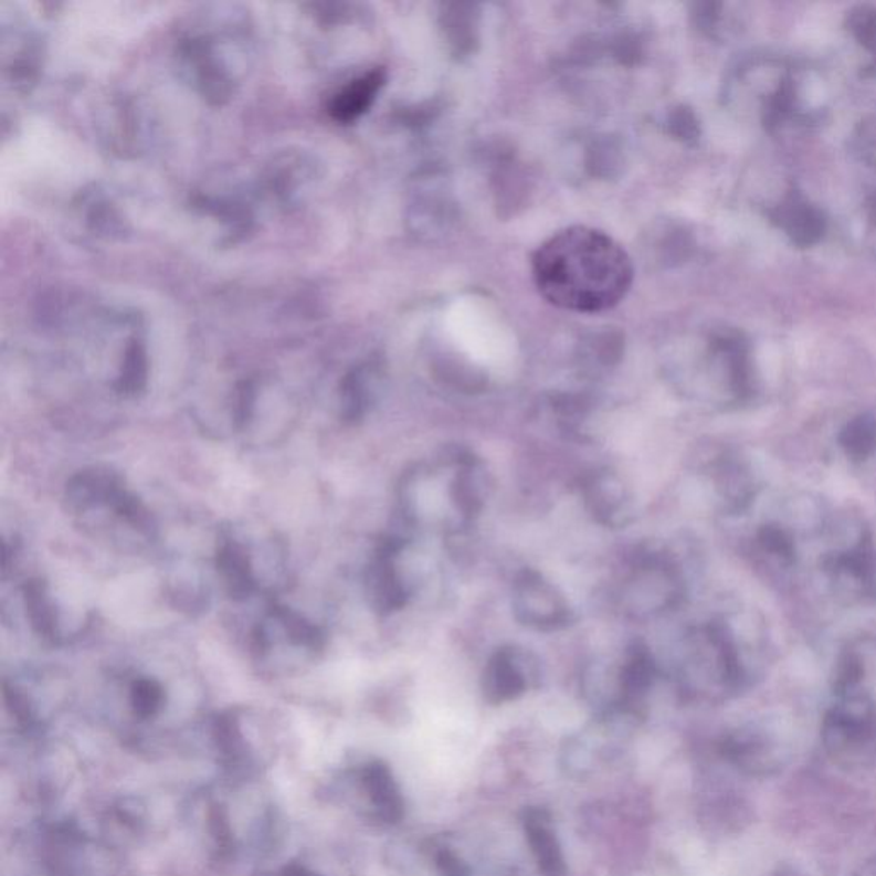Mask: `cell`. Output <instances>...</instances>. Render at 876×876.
Masks as SVG:
<instances>
[{"label": "cell", "mask_w": 876, "mask_h": 876, "mask_svg": "<svg viewBox=\"0 0 876 876\" xmlns=\"http://www.w3.org/2000/svg\"><path fill=\"white\" fill-rule=\"evenodd\" d=\"M774 876H806L803 873L798 872V869L790 868V866H784V868H779L778 873Z\"/></svg>", "instance_id": "836d02e7"}, {"label": "cell", "mask_w": 876, "mask_h": 876, "mask_svg": "<svg viewBox=\"0 0 876 876\" xmlns=\"http://www.w3.org/2000/svg\"><path fill=\"white\" fill-rule=\"evenodd\" d=\"M163 687L156 679L139 678L134 682L130 690V704L134 713L141 719L155 716L163 706Z\"/></svg>", "instance_id": "484cf974"}, {"label": "cell", "mask_w": 876, "mask_h": 876, "mask_svg": "<svg viewBox=\"0 0 876 876\" xmlns=\"http://www.w3.org/2000/svg\"><path fill=\"white\" fill-rule=\"evenodd\" d=\"M127 492L129 489L114 471L89 467L68 479L65 500L77 513H86L95 507H108L115 513L118 502L126 497Z\"/></svg>", "instance_id": "ba28073f"}, {"label": "cell", "mask_w": 876, "mask_h": 876, "mask_svg": "<svg viewBox=\"0 0 876 876\" xmlns=\"http://www.w3.org/2000/svg\"><path fill=\"white\" fill-rule=\"evenodd\" d=\"M716 486L731 513H740L756 497L750 471L735 460H725L716 467Z\"/></svg>", "instance_id": "ac0fdd59"}, {"label": "cell", "mask_w": 876, "mask_h": 876, "mask_svg": "<svg viewBox=\"0 0 876 876\" xmlns=\"http://www.w3.org/2000/svg\"><path fill=\"white\" fill-rule=\"evenodd\" d=\"M729 762L750 775H770L781 769V753L759 732L743 731L729 736L722 747Z\"/></svg>", "instance_id": "8fae6325"}, {"label": "cell", "mask_w": 876, "mask_h": 876, "mask_svg": "<svg viewBox=\"0 0 876 876\" xmlns=\"http://www.w3.org/2000/svg\"><path fill=\"white\" fill-rule=\"evenodd\" d=\"M767 217L800 249L813 247L827 233V218L822 209L796 187L785 190L781 199L767 209Z\"/></svg>", "instance_id": "5b68a950"}, {"label": "cell", "mask_w": 876, "mask_h": 876, "mask_svg": "<svg viewBox=\"0 0 876 876\" xmlns=\"http://www.w3.org/2000/svg\"><path fill=\"white\" fill-rule=\"evenodd\" d=\"M863 676H865V664H863L862 657L853 651H846L835 664L834 679H832L834 694L837 697H844V695L859 692Z\"/></svg>", "instance_id": "d4e9b609"}, {"label": "cell", "mask_w": 876, "mask_h": 876, "mask_svg": "<svg viewBox=\"0 0 876 876\" xmlns=\"http://www.w3.org/2000/svg\"><path fill=\"white\" fill-rule=\"evenodd\" d=\"M828 756L846 767L865 766L876 756V703L862 692L838 697L823 717Z\"/></svg>", "instance_id": "7a4b0ae2"}, {"label": "cell", "mask_w": 876, "mask_h": 876, "mask_svg": "<svg viewBox=\"0 0 876 876\" xmlns=\"http://www.w3.org/2000/svg\"><path fill=\"white\" fill-rule=\"evenodd\" d=\"M532 277L545 300L577 314H601L622 304L634 283V262L608 233L563 228L532 255Z\"/></svg>", "instance_id": "6da1fadb"}, {"label": "cell", "mask_w": 876, "mask_h": 876, "mask_svg": "<svg viewBox=\"0 0 876 876\" xmlns=\"http://www.w3.org/2000/svg\"><path fill=\"white\" fill-rule=\"evenodd\" d=\"M514 615L536 630H558L569 625L572 611L557 585L535 570H524L514 582Z\"/></svg>", "instance_id": "3957f363"}, {"label": "cell", "mask_w": 876, "mask_h": 876, "mask_svg": "<svg viewBox=\"0 0 876 876\" xmlns=\"http://www.w3.org/2000/svg\"><path fill=\"white\" fill-rule=\"evenodd\" d=\"M285 876H315L314 873L307 872L305 868H300V866H289L288 869L285 872Z\"/></svg>", "instance_id": "d6a6232c"}, {"label": "cell", "mask_w": 876, "mask_h": 876, "mask_svg": "<svg viewBox=\"0 0 876 876\" xmlns=\"http://www.w3.org/2000/svg\"><path fill=\"white\" fill-rule=\"evenodd\" d=\"M435 862L442 876H471L469 866L460 856H455L452 851H439Z\"/></svg>", "instance_id": "f1b7e54d"}, {"label": "cell", "mask_w": 876, "mask_h": 876, "mask_svg": "<svg viewBox=\"0 0 876 876\" xmlns=\"http://www.w3.org/2000/svg\"><path fill=\"white\" fill-rule=\"evenodd\" d=\"M832 581L849 585L857 598L876 603V551L869 541H859L854 547L835 551L823 560Z\"/></svg>", "instance_id": "52a82bcc"}, {"label": "cell", "mask_w": 876, "mask_h": 876, "mask_svg": "<svg viewBox=\"0 0 876 876\" xmlns=\"http://www.w3.org/2000/svg\"><path fill=\"white\" fill-rule=\"evenodd\" d=\"M528 654L502 650L488 661L483 675V692L489 703H509L528 690Z\"/></svg>", "instance_id": "9c48e42d"}, {"label": "cell", "mask_w": 876, "mask_h": 876, "mask_svg": "<svg viewBox=\"0 0 876 876\" xmlns=\"http://www.w3.org/2000/svg\"><path fill=\"white\" fill-rule=\"evenodd\" d=\"M270 620L277 629L282 630L286 641L295 647L312 651V653L324 650L326 637H324L323 630L289 608L274 606L271 610Z\"/></svg>", "instance_id": "d6986e66"}, {"label": "cell", "mask_w": 876, "mask_h": 876, "mask_svg": "<svg viewBox=\"0 0 876 876\" xmlns=\"http://www.w3.org/2000/svg\"><path fill=\"white\" fill-rule=\"evenodd\" d=\"M217 569L228 594L233 600H247L257 589L251 555L240 542L224 539L217 551Z\"/></svg>", "instance_id": "7c38bea8"}, {"label": "cell", "mask_w": 876, "mask_h": 876, "mask_svg": "<svg viewBox=\"0 0 876 876\" xmlns=\"http://www.w3.org/2000/svg\"><path fill=\"white\" fill-rule=\"evenodd\" d=\"M24 610L34 634L43 641L57 642L59 620L52 598L49 594V585L42 579H31L23 588Z\"/></svg>", "instance_id": "9a60e30c"}, {"label": "cell", "mask_w": 876, "mask_h": 876, "mask_svg": "<svg viewBox=\"0 0 876 876\" xmlns=\"http://www.w3.org/2000/svg\"><path fill=\"white\" fill-rule=\"evenodd\" d=\"M526 834H528L529 846L535 854L539 872L545 876H566L567 866L563 859L562 847L558 844L551 828L548 827L547 813L539 810H529L526 820Z\"/></svg>", "instance_id": "4fadbf2b"}, {"label": "cell", "mask_w": 876, "mask_h": 876, "mask_svg": "<svg viewBox=\"0 0 876 876\" xmlns=\"http://www.w3.org/2000/svg\"><path fill=\"white\" fill-rule=\"evenodd\" d=\"M868 245L869 251L876 257V208L873 211L872 218H869V228H868Z\"/></svg>", "instance_id": "4dcf8cb0"}, {"label": "cell", "mask_w": 876, "mask_h": 876, "mask_svg": "<svg viewBox=\"0 0 876 876\" xmlns=\"http://www.w3.org/2000/svg\"><path fill=\"white\" fill-rule=\"evenodd\" d=\"M654 678H656V666L650 654L645 651H634L620 673V692L623 700L635 703L644 697L653 687Z\"/></svg>", "instance_id": "44dd1931"}, {"label": "cell", "mask_w": 876, "mask_h": 876, "mask_svg": "<svg viewBox=\"0 0 876 876\" xmlns=\"http://www.w3.org/2000/svg\"><path fill=\"white\" fill-rule=\"evenodd\" d=\"M401 542L389 539L377 551L373 562L368 567L367 594L373 610L380 615H389L407 606L410 591L404 577L399 572L395 557Z\"/></svg>", "instance_id": "8992f818"}, {"label": "cell", "mask_w": 876, "mask_h": 876, "mask_svg": "<svg viewBox=\"0 0 876 876\" xmlns=\"http://www.w3.org/2000/svg\"><path fill=\"white\" fill-rule=\"evenodd\" d=\"M856 141L863 160L876 167V112L863 122Z\"/></svg>", "instance_id": "83f0119b"}, {"label": "cell", "mask_w": 876, "mask_h": 876, "mask_svg": "<svg viewBox=\"0 0 876 876\" xmlns=\"http://www.w3.org/2000/svg\"><path fill=\"white\" fill-rule=\"evenodd\" d=\"M757 541L760 548L770 557L778 558L784 566H793L796 562V547L790 532L775 524H766L757 532Z\"/></svg>", "instance_id": "cb8c5ba5"}, {"label": "cell", "mask_w": 876, "mask_h": 876, "mask_svg": "<svg viewBox=\"0 0 876 876\" xmlns=\"http://www.w3.org/2000/svg\"><path fill=\"white\" fill-rule=\"evenodd\" d=\"M683 594L682 579L672 563L651 558L634 570L626 582L625 595L630 610L654 613L675 606Z\"/></svg>", "instance_id": "277c9868"}, {"label": "cell", "mask_w": 876, "mask_h": 876, "mask_svg": "<svg viewBox=\"0 0 876 876\" xmlns=\"http://www.w3.org/2000/svg\"><path fill=\"white\" fill-rule=\"evenodd\" d=\"M584 498L589 513L606 526H623L632 516L629 489L610 471L595 473L585 482Z\"/></svg>", "instance_id": "30bf717a"}, {"label": "cell", "mask_w": 876, "mask_h": 876, "mask_svg": "<svg viewBox=\"0 0 876 876\" xmlns=\"http://www.w3.org/2000/svg\"><path fill=\"white\" fill-rule=\"evenodd\" d=\"M838 444L851 461L862 463L876 452V416L857 414L838 433Z\"/></svg>", "instance_id": "ffe728a7"}, {"label": "cell", "mask_w": 876, "mask_h": 876, "mask_svg": "<svg viewBox=\"0 0 876 876\" xmlns=\"http://www.w3.org/2000/svg\"><path fill=\"white\" fill-rule=\"evenodd\" d=\"M853 876H876V856L863 863Z\"/></svg>", "instance_id": "1f68e13d"}, {"label": "cell", "mask_w": 876, "mask_h": 876, "mask_svg": "<svg viewBox=\"0 0 876 876\" xmlns=\"http://www.w3.org/2000/svg\"><path fill=\"white\" fill-rule=\"evenodd\" d=\"M146 360L141 349L134 346L127 351L126 363L122 368L118 391L122 394L136 395L145 389Z\"/></svg>", "instance_id": "4316f807"}, {"label": "cell", "mask_w": 876, "mask_h": 876, "mask_svg": "<svg viewBox=\"0 0 876 876\" xmlns=\"http://www.w3.org/2000/svg\"><path fill=\"white\" fill-rule=\"evenodd\" d=\"M847 31L868 54V71L876 76V8L856 6L847 12Z\"/></svg>", "instance_id": "7402d4cb"}, {"label": "cell", "mask_w": 876, "mask_h": 876, "mask_svg": "<svg viewBox=\"0 0 876 876\" xmlns=\"http://www.w3.org/2000/svg\"><path fill=\"white\" fill-rule=\"evenodd\" d=\"M451 500L454 502L455 509L461 516L471 519L482 510L485 500V483H483L482 469L478 463L473 460H461L460 469L452 479Z\"/></svg>", "instance_id": "e0dca14e"}, {"label": "cell", "mask_w": 876, "mask_h": 876, "mask_svg": "<svg viewBox=\"0 0 876 876\" xmlns=\"http://www.w3.org/2000/svg\"><path fill=\"white\" fill-rule=\"evenodd\" d=\"M4 697L9 709H11L12 714L18 717V721L24 722V725H30L31 709L27 697H24V695L21 694L18 688L9 687L8 683L4 685Z\"/></svg>", "instance_id": "f546056e"}, {"label": "cell", "mask_w": 876, "mask_h": 876, "mask_svg": "<svg viewBox=\"0 0 876 876\" xmlns=\"http://www.w3.org/2000/svg\"><path fill=\"white\" fill-rule=\"evenodd\" d=\"M383 83H386V71L380 67L351 81L330 103V114L339 122L355 120L372 107L373 99L382 89Z\"/></svg>", "instance_id": "5bb4252c"}, {"label": "cell", "mask_w": 876, "mask_h": 876, "mask_svg": "<svg viewBox=\"0 0 876 876\" xmlns=\"http://www.w3.org/2000/svg\"><path fill=\"white\" fill-rule=\"evenodd\" d=\"M372 402V391L368 386L367 373L355 372L348 376L341 388V416L345 422L357 423L367 414Z\"/></svg>", "instance_id": "603a6c76"}, {"label": "cell", "mask_w": 876, "mask_h": 876, "mask_svg": "<svg viewBox=\"0 0 876 876\" xmlns=\"http://www.w3.org/2000/svg\"><path fill=\"white\" fill-rule=\"evenodd\" d=\"M363 782L368 796L376 804L380 816L389 823L399 822L404 815V803H402L398 784H395L389 767L380 762L368 766L365 770Z\"/></svg>", "instance_id": "2e32d148"}]
</instances>
